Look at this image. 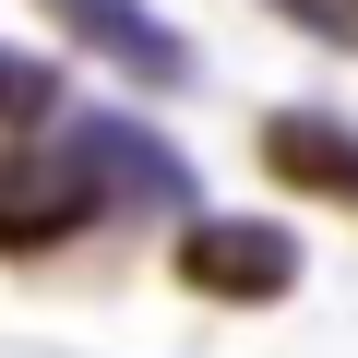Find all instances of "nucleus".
<instances>
[{
    "label": "nucleus",
    "instance_id": "nucleus-1",
    "mask_svg": "<svg viewBox=\"0 0 358 358\" xmlns=\"http://www.w3.org/2000/svg\"><path fill=\"white\" fill-rule=\"evenodd\" d=\"M179 275L215 287V299H275L299 275V251H287V227H192L179 239Z\"/></svg>",
    "mask_w": 358,
    "mask_h": 358
},
{
    "label": "nucleus",
    "instance_id": "nucleus-2",
    "mask_svg": "<svg viewBox=\"0 0 358 358\" xmlns=\"http://www.w3.org/2000/svg\"><path fill=\"white\" fill-rule=\"evenodd\" d=\"M60 227H84V179L48 167V155H0V239L36 251V239H60Z\"/></svg>",
    "mask_w": 358,
    "mask_h": 358
},
{
    "label": "nucleus",
    "instance_id": "nucleus-3",
    "mask_svg": "<svg viewBox=\"0 0 358 358\" xmlns=\"http://www.w3.org/2000/svg\"><path fill=\"white\" fill-rule=\"evenodd\" d=\"M287 179H310V192H358V143H334V131H310V120H275V143H263Z\"/></svg>",
    "mask_w": 358,
    "mask_h": 358
}]
</instances>
